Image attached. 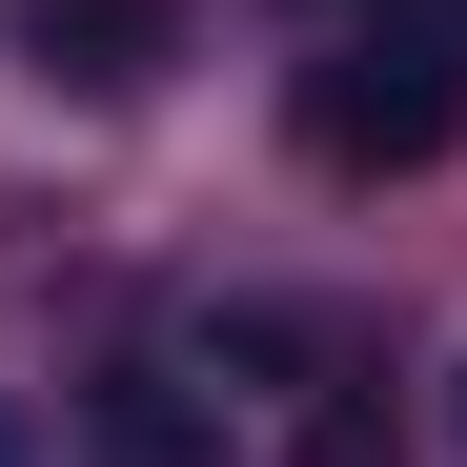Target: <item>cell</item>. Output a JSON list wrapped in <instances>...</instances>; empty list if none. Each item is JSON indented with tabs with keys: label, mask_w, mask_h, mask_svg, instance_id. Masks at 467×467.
Here are the masks:
<instances>
[{
	"label": "cell",
	"mask_w": 467,
	"mask_h": 467,
	"mask_svg": "<svg viewBox=\"0 0 467 467\" xmlns=\"http://www.w3.org/2000/svg\"><path fill=\"white\" fill-rule=\"evenodd\" d=\"M366 21H407L427 61H467V0H366Z\"/></svg>",
	"instance_id": "3957f363"
},
{
	"label": "cell",
	"mask_w": 467,
	"mask_h": 467,
	"mask_svg": "<svg viewBox=\"0 0 467 467\" xmlns=\"http://www.w3.org/2000/svg\"><path fill=\"white\" fill-rule=\"evenodd\" d=\"M102 467H203V407H183V366H102Z\"/></svg>",
	"instance_id": "7a4b0ae2"
},
{
	"label": "cell",
	"mask_w": 467,
	"mask_h": 467,
	"mask_svg": "<svg viewBox=\"0 0 467 467\" xmlns=\"http://www.w3.org/2000/svg\"><path fill=\"white\" fill-rule=\"evenodd\" d=\"M447 122H467V61H427L407 21L326 0V61H305V142H326V163H447Z\"/></svg>",
	"instance_id": "6da1fadb"
},
{
	"label": "cell",
	"mask_w": 467,
	"mask_h": 467,
	"mask_svg": "<svg viewBox=\"0 0 467 467\" xmlns=\"http://www.w3.org/2000/svg\"><path fill=\"white\" fill-rule=\"evenodd\" d=\"M0 467H41V427H21V407H0Z\"/></svg>",
	"instance_id": "277c9868"
}]
</instances>
